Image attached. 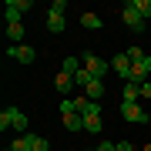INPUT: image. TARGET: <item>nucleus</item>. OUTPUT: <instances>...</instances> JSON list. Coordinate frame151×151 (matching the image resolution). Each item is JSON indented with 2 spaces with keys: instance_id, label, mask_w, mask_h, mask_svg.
Returning <instances> with one entry per match:
<instances>
[{
  "instance_id": "aec40b11",
  "label": "nucleus",
  "mask_w": 151,
  "mask_h": 151,
  "mask_svg": "<svg viewBox=\"0 0 151 151\" xmlns=\"http://www.w3.org/2000/svg\"><path fill=\"white\" fill-rule=\"evenodd\" d=\"M101 128H104L101 118H84V131L87 134H101Z\"/></svg>"
},
{
  "instance_id": "393cba45",
  "label": "nucleus",
  "mask_w": 151,
  "mask_h": 151,
  "mask_svg": "<svg viewBox=\"0 0 151 151\" xmlns=\"http://www.w3.org/2000/svg\"><path fill=\"white\" fill-rule=\"evenodd\" d=\"M118 151H138L134 141H118Z\"/></svg>"
},
{
  "instance_id": "2eb2a0df",
  "label": "nucleus",
  "mask_w": 151,
  "mask_h": 151,
  "mask_svg": "<svg viewBox=\"0 0 151 151\" xmlns=\"http://www.w3.org/2000/svg\"><path fill=\"white\" fill-rule=\"evenodd\" d=\"M7 40L10 44H24V24H7Z\"/></svg>"
},
{
  "instance_id": "9b49d317",
  "label": "nucleus",
  "mask_w": 151,
  "mask_h": 151,
  "mask_svg": "<svg viewBox=\"0 0 151 151\" xmlns=\"http://www.w3.org/2000/svg\"><path fill=\"white\" fill-rule=\"evenodd\" d=\"M54 84H57V91H60V94H67V91H74V87H77V81L67 74V70H60V74L54 77Z\"/></svg>"
},
{
  "instance_id": "4be33fe9",
  "label": "nucleus",
  "mask_w": 151,
  "mask_h": 151,
  "mask_svg": "<svg viewBox=\"0 0 151 151\" xmlns=\"http://www.w3.org/2000/svg\"><path fill=\"white\" fill-rule=\"evenodd\" d=\"M34 151H50V141L40 138V134H34Z\"/></svg>"
},
{
  "instance_id": "f8f14e48",
  "label": "nucleus",
  "mask_w": 151,
  "mask_h": 151,
  "mask_svg": "<svg viewBox=\"0 0 151 151\" xmlns=\"http://www.w3.org/2000/svg\"><path fill=\"white\" fill-rule=\"evenodd\" d=\"M81 27H84V30H101V27H104V20H101L97 14L84 10V14H81Z\"/></svg>"
},
{
  "instance_id": "412c9836",
  "label": "nucleus",
  "mask_w": 151,
  "mask_h": 151,
  "mask_svg": "<svg viewBox=\"0 0 151 151\" xmlns=\"http://www.w3.org/2000/svg\"><path fill=\"white\" fill-rule=\"evenodd\" d=\"M74 81H77V87H87L91 81H97V77H91V74H87V70L81 67V70H77V77H74Z\"/></svg>"
},
{
  "instance_id": "f3484780",
  "label": "nucleus",
  "mask_w": 151,
  "mask_h": 151,
  "mask_svg": "<svg viewBox=\"0 0 151 151\" xmlns=\"http://www.w3.org/2000/svg\"><path fill=\"white\" fill-rule=\"evenodd\" d=\"M84 91H87L84 97H91V101H101V97H104V81H91Z\"/></svg>"
},
{
  "instance_id": "bb28decb",
  "label": "nucleus",
  "mask_w": 151,
  "mask_h": 151,
  "mask_svg": "<svg viewBox=\"0 0 151 151\" xmlns=\"http://www.w3.org/2000/svg\"><path fill=\"white\" fill-rule=\"evenodd\" d=\"M141 97H151V81H145V84H141Z\"/></svg>"
},
{
  "instance_id": "1a4fd4ad",
  "label": "nucleus",
  "mask_w": 151,
  "mask_h": 151,
  "mask_svg": "<svg viewBox=\"0 0 151 151\" xmlns=\"http://www.w3.org/2000/svg\"><path fill=\"white\" fill-rule=\"evenodd\" d=\"M151 74V54H145L138 60L134 67H131V81H138V84H145V77Z\"/></svg>"
},
{
  "instance_id": "a878e982",
  "label": "nucleus",
  "mask_w": 151,
  "mask_h": 151,
  "mask_svg": "<svg viewBox=\"0 0 151 151\" xmlns=\"http://www.w3.org/2000/svg\"><path fill=\"white\" fill-rule=\"evenodd\" d=\"M7 128H10V114L4 111V114H0V131H7Z\"/></svg>"
},
{
  "instance_id": "ddd939ff",
  "label": "nucleus",
  "mask_w": 151,
  "mask_h": 151,
  "mask_svg": "<svg viewBox=\"0 0 151 151\" xmlns=\"http://www.w3.org/2000/svg\"><path fill=\"white\" fill-rule=\"evenodd\" d=\"M4 10H14V14H27V10H34V0H7V7Z\"/></svg>"
},
{
  "instance_id": "6ab92c4d",
  "label": "nucleus",
  "mask_w": 151,
  "mask_h": 151,
  "mask_svg": "<svg viewBox=\"0 0 151 151\" xmlns=\"http://www.w3.org/2000/svg\"><path fill=\"white\" fill-rule=\"evenodd\" d=\"M131 4H134V10H138V14L151 24V0H131Z\"/></svg>"
},
{
  "instance_id": "20e7f679",
  "label": "nucleus",
  "mask_w": 151,
  "mask_h": 151,
  "mask_svg": "<svg viewBox=\"0 0 151 151\" xmlns=\"http://www.w3.org/2000/svg\"><path fill=\"white\" fill-rule=\"evenodd\" d=\"M7 57H10V60H17V64H34L37 50H34L30 44H10V47H7Z\"/></svg>"
},
{
  "instance_id": "c85d7f7f",
  "label": "nucleus",
  "mask_w": 151,
  "mask_h": 151,
  "mask_svg": "<svg viewBox=\"0 0 151 151\" xmlns=\"http://www.w3.org/2000/svg\"><path fill=\"white\" fill-rule=\"evenodd\" d=\"M148 30H151V24H148Z\"/></svg>"
},
{
  "instance_id": "5701e85b",
  "label": "nucleus",
  "mask_w": 151,
  "mask_h": 151,
  "mask_svg": "<svg viewBox=\"0 0 151 151\" xmlns=\"http://www.w3.org/2000/svg\"><path fill=\"white\" fill-rule=\"evenodd\" d=\"M124 54L131 57V64H138V60L145 57V50H141V47H128V50H124Z\"/></svg>"
},
{
  "instance_id": "39448f33",
  "label": "nucleus",
  "mask_w": 151,
  "mask_h": 151,
  "mask_svg": "<svg viewBox=\"0 0 151 151\" xmlns=\"http://www.w3.org/2000/svg\"><path fill=\"white\" fill-rule=\"evenodd\" d=\"M121 114H124V121H131V124H148V114L141 111V104H128V101H121Z\"/></svg>"
},
{
  "instance_id": "423d86ee",
  "label": "nucleus",
  "mask_w": 151,
  "mask_h": 151,
  "mask_svg": "<svg viewBox=\"0 0 151 151\" xmlns=\"http://www.w3.org/2000/svg\"><path fill=\"white\" fill-rule=\"evenodd\" d=\"M7 114H10V128L17 131V134H30V131H27V114H24L20 108H7Z\"/></svg>"
},
{
  "instance_id": "f03ea898",
  "label": "nucleus",
  "mask_w": 151,
  "mask_h": 151,
  "mask_svg": "<svg viewBox=\"0 0 151 151\" xmlns=\"http://www.w3.org/2000/svg\"><path fill=\"white\" fill-rule=\"evenodd\" d=\"M47 30L50 34H64V0H54L47 10Z\"/></svg>"
},
{
  "instance_id": "cd10ccee",
  "label": "nucleus",
  "mask_w": 151,
  "mask_h": 151,
  "mask_svg": "<svg viewBox=\"0 0 151 151\" xmlns=\"http://www.w3.org/2000/svg\"><path fill=\"white\" fill-rule=\"evenodd\" d=\"M4 151H14V148H4Z\"/></svg>"
},
{
  "instance_id": "b1692460",
  "label": "nucleus",
  "mask_w": 151,
  "mask_h": 151,
  "mask_svg": "<svg viewBox=\"0 0 151 151\" xmlns=\"http://www.w3.org/2000/svg\"><path fill=\"white\" fill-rule=\"evenodd\" d=\"M94 151H118V145H114V141H101Z\"/></svg>"
},
{
  "instance_id": "a211bd4d",
  "label": "nucleus",
  "mask_w": 151,
  "mask_h": 151,
  "mask_svg": "<svg viewBox=\"0 0 151 151\" xmlns=\"http://www.w3.org/2000/svg\"><path fill=\"white\" fill-rule=\"evenodd\" d=\"M10 148H14V151H34V134H20Z\"/></svg>"
},
{
  "instance_id": "4468645a",
  "label": "nucleus",
  "mask_w": 151,
  "mask_h": 151,
  "mask_svg": "<svg viewBox=\"0 0 151 151\" xmlns=\"http://www.w3.org/2000/svg\"><path fill=\"white\" fill-rule=\"evenodd\" d=\"M84 64H81V57H64L60 60V70H67L70 77H77V70H81Z\"/></svg>"
},
{
  "instance_id": "dca6fc26",
  "label": "nucleus",
  "mask_w": 151,
  "mask_h": 151,
  "mask_svg": "<svg viewBox=\"0 0 151 151\" xmlns=\"http://www.w3.org/2000/svg\"><path fill=\"white\" fill-rule=\"evenodd\" d=\"M64 128L67 131H84V118H81V114H64Z\"/></svg>"
},
{
  "instance_id": "9d476101",
  "label": "nucleus",
  "mask_w": 151,
  "mask_h": 151,
  "mask_svg": "<svg viewBox=\"0 0 151 151\" xmlns=\"http://www.w3.org/2000/svg\"><path fill=\"white\" fill-rule=\"evenodd\" d=\"M138 97H141V84H138V81H124V94H121V101L138 104Z\"/></svg>"
},
{
  "instance_id": "7ed1b4c3",
  "label": "nucleus",
  "mask_w": 151,
  "mask_h": 151,
  "mask_svg": "<svg viewBox=\"0 0 151 151\" xmlns=\"http://www.w3.org/2000/svg\"><path fill=\"white\" fill-rule=\"evenodd\" d=\"M121 20L128 24V27L134 30V34H141V30H148V20H145V17H141V14L134 10V4H131V0H128V4H124V10H121Z\"/></svg>"
},
{
  "instance_id": "f257e3e1",
  "label": "nucleus",
  "mask_w": 151,
  "mask_h": 151,
  "mask_svg": "<svg viewBox=\"0 0 151 151\" xmlns=\"http://www.w3.org/2000/svg\"><path fill=\"white\" fill-rule=\"evenodd\" d=\"M81 64H84V70L91 77H97V81H104V74L111 70V60H104V57H97V54H84Z\"/></svg>"
},
{
  "instance_id": "6e6552de",
  "label": "nucleus",
  "mask_w": 151,
  "mask_h": 151,
  "mask_svg": "<svg viewBox=\"0 0 151 151\" xmlns=\"http://www.w3.org/2000/svg\"><path fill=\"white\" fill-rule=\"evenodd\" d=\"M111 67H114V74H118V77L131 81V67H134V64H131V57H128V54H118V57L111 60Z\"/></svg>"
},
{
  "instance_id": "0eeeda50",
  "label": "nucleus",
  "mask_w": 151,
  "mask_h": 151,
  "mask_svg": "<svg viewBox=\"0 0 151 151\" xmlns=\"http://www.w3.org/2000/svg\"><path fill=\"white\" fill-rule=\"evenodd\" d=\"M77 111H81V118H101V104L91 101V97H77Z\"/></svg>"
}]
</instances>
